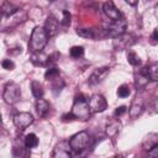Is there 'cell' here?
Instances as JSON below:
<instances>
[{
    "label": "cell",
    "mask_w": 158,
    "mask_h": 158,
    "mask_svg": "<svg viewBox=\"0 0 158 158\" xmlns=\"http://www.w3.org/2000/svg\"><path fill=\"white\" fill-rule=\"evenodd\" d=\"M48 36L44 31L43 27L41 26H36L32 30L31 37H30V42H28V51L31 53H36V52H42L48 42Z\"/></svg>",
    "instance_id": "obj_1"
},
{
    "label": "cell",
    "mask_w": 158,
    "mask_h": 158,
    "mask_svg": "<svg viewBox=\"0 0 158 158\" xmlns=\"http://www.w3.org/2000/svg\"><path fill=\"white\" fill-rule=\"evenodd\" d=\"M70 112L74 116V118H78V120H81V121H86V120L90 118L91 112L89 110L88 101H86V99L84 98L83 94H79V95L75 96Z\"/></svg>",
    "instance_id": "obj_2"
},
{
    "label": "cell",
    "mask_w": 158,
    "mask_h": 158,
    "mask_svg": "<svg viewBox=\"0 0 158 158\" xmlns=\"http://www.w3.org/2000/svg\"><path fill=\"white\" fill-rule=\"evenodd\" d=\"M90 139H91L90 138V135L86 131H80V132L73 135L68 142H69L73 152L80 153V152H83L84 149H86L89 147Z\"/></svg>",
    "instance_id": "obj_3"
},
{
    "label": "cell",
    "mask_w": 158,
    "mask_h": 158,
    "mask_svg": "<svg viewBox=\"0 0 158 158\" xmlns=\"http://www.w3.org/2000/svg\"><path fill=\"white\" fill-rule=\"evenodd\" d=\"M2 99L7 105H15L21 99V88L15 81H9L4 86Z\"/></svg>",
    "instance_id": "obj_4"
},
{
    "label": "cell",
    "mask_w": 158,
    "mask_h": 158,
    "mask_svg": "<svg viewBox=\"0 0 158 158\" xmlns=\"http://www.w3.org/2000/svg\"><path fill=\"white\" fill-rule=\"evenodd\" d=\"M126 27H127V23L126 21L121 17L118 20H115L112 21L105 30V33L106 36L111 37V38H116V37H120L121 35H123L126 32Z\"/></svg>",
    "instance_id": "obj_5"
},
{
    "label": "cell",
    "mask_w": 158,
    "mask_h": 158,
    "mask_svg": "<svg viewBox=\"0 0 158 158\" xmlns=\"http://www.w3.org/2000/svg\"><path fill=\"white\" fill-rule=\"evenodd\" d=\"M88 106H89V110L91 114H98V112H102L106 110L107 101L101 94H94L89 99Z\"/></svg>",
    "instance_id": "obj_6"
},
{
    "label": "cell",
    "mask_w": 158,
    "mask_h": 158,
    "mask_svg": "<svg viewBox=\"0 0 158 158\" xmlns=\"http://www.w3.org/2000/svg\"><path fill=\"white\" fill-rule=\"evenodd\" d=\"M33 122V116L30 112L22 111V112H17L14 116V125L19 128V130H25L27 128L31 123Z\"/></svg>",
    "instance_id": "obj_7"
},
{
    "label": "cell",
    "mask_w": 158,
    "mask_h": 158,
    "mask_svg": "<svg viewBox=\"0 0 158 158\" xmlns=\"http://www.w3.org/2000/svg\"><path fill=\"white\" fill-rule=\"evenodd\" d=\"M72 147L68 141H60L53 149L52 157L53 158H70L72 156Z\"/></svg>",
    "instance_id": "obj_8"
},
{
    "label": "cell",
    "mask_w": 158,
    "mask_h": 158,
    "mask_svg": "<svg viewBox=\"0 0 158 158\" xmlns=\"http://www.w3.org/2000/svg\"><path fill=\"white\" fill-rule=\"evenodd\" d=\"M59 25H60L59 21H58L53 15H49V16L47 17L46 22H44V26H43V28H44L47 36H48V37L56 36V35L58 33V31H59Z\"/></svg>",
    "instance_id": "obj_9"
},
{
    "label": "cell",
    "mask_w": 158,
    "mask_h": 158,
    "mask_svg": "<svg viewBox=\"0 0 158 158\" xmlns=\"http://www.w3.org/2000/svg\"><path fill=\"white\" fill-rule=\"evenodd\" d=\"M102 11H104V14H105L111 21L118 20V19L122 17L120 10L116 7V5L114 4V1H111V0L106 1V2L102 5Z\"/></svg>",
    "instance_id": "obj_10"
},
{
    "label": "cell",
    "mask_w": 158,
    "mask_h": 158,
    "mask_svg": "<svg viewBox=\"0 0 158 158\" xmlns=\"http://www.w3.org/2000/svg\"><path fill=\"white\" fill-rule=\"evenodd\" d=\"M109 73H110V68H107V67H101V68L95 69L89 77V84L95 85V84L104 81V79L109 75Z\"/></svg>",
    "instance_id": "obj_11"
},
{
    "label": "cell",
    "mask_w": 158,
    "mask_h": 158,
    "mask_svg": "<svg viewBox=\"0 0 158 158\" xmlns=\"http://www.w3.org/2000/svg\"><path fill=\"white\" fill-rule=\"evenodd\" d=\"M133 36L132 35H121L120 37H116L115 41H114V46L118 49H125V48H128L130 46H132L135 43V41L132 40Z\"/></svg>",
    "instance_id": "obj_12"
},
{
    "label": "cell",
    "mask_w": 158,
    "mask_h": 158,
    "mask_svg": "<svg viewBox=\"0 0 158 158\" xmlns=\"http://www.w3.org/2000/svg\"><path fill=\"white\" fill-rule=\"evenodd\" d=\"M121 127H122L121 122H120L118 120L114 118V120H111L110 122H107V125H106V127H105V133H106L107 137L115 138V137L120 133Z\"/></svg>",
    "instance_id": "obj_13"
},
{
    "label": "cell",
    "mask_w": 158,
    "mask_h": 158,
    "mask_svg": "<svg viewBox=\"0 0 158 158\" xmlns=\"http://www.w3.org/2000/svg\"><path fill=\"white\" fill-rule=\"evenodd\" d=\"M17 11H19V5H16L12 0H5L0 9V12L2 14V16H7V17L12 16Z\"/></svg>",
    "instance_id": "obj_14"
},
{
    "label": "cell",
    "mask_w": 158,
    "mask_h": 158,
    "mask_svg": "<svg viewBox=\"0 0 158 158\" xmlns=\"http://www.w3.org/2000/svg\"><path fill=\"white\" fill-rule=\"evenodd\" d=\"M49 104L44 100V99H37V101H36V111H37V114H38V116L40 117H46L47 115H48V112H49Z\"/></svg>",
    "instance_id": "obj_15"
},
{
    "label": "cell",
    "mask_w": 158,
    "mask_h": 158,
    "mask_svg": "<svg viewBox=\"0 0 158 158\" xmlns=\"http://www.w3.org/2000/svg\"><path fill=\"white\" fill-rule=\"evenodd\" d=\"M156 146H158V136L156 133H149L143 141V149L146 152H148L149 149H152Z\"/></svg>",
    "instance_id": "obj_16"
},
{
    "label": "cell",
    "mask_w": 158,
    "mask_h": 158,
    "mask_svg": "<svg viewBox=\"0 0 158 158\" xmlns=\"http://www.w3.org/2000/svg\"><path fill=\"white\" fill-rule=\"evenodd\" d=\"M144 70H146V74L149 80H152V81L158 80V64L157 63H151L149 65H146Z\"/></svg>",
    "instance_id": "obj_17"
},
{
    "label": "cell",
    "mask_w": 158,
    "mask_h": 158,
    "mask_svg": "<svg viewBox=\"0 0 158 158\" xmlns=\"http://www.w3.org/2000/svg\"><path fill=\"white\" fill-rule=\"evenodd\" d=\"M31 93H32V95H33L36 99H41V98H43L44 91H43V86H42V84H41L40 81H37V80L31 81Z\"/></svg>",
    "instance_id": "obj_18"
},
{
    "label": "cell",
    "mask_w": 158,
    "mask_h": 158,
    "mask_svg": "<svg viewBox=\"0 0 158 158\" xmlns=\"http://www.w3.org/2000/svg\"><path fill=\"white\" fill-rule=\"evenodd\" d=\"M31 62L36 65H47V56H44L42 52H36L31 54Z\"/></svg>",
    "instance_id": "obj_19"
},
{
    "label": "cell",
    "mask_w": 158,
    "mask_h": 158,
    "mask_svg": "<svg viewBox=\"0 0 158 158\" xmlns=\"http://www.w3.org/2000/svg\"><path fill=\"white\" fill-rule=\"evenodd\" d=\"M23 144L27 149H31V148H35L38 146V138L35 133H28L25 136V139H23Z\"/></svg>",
    "instance_id": "obj_20"
},
{
    "label": "cell",
    "mask_w": 158,
    "mask_h": 158,
    "mask_svg": "<svg viewBox=\"0 0 158 158\" xmlns=\"http://www.w3.org/2000/svg\"><path fill=\"white\" fill-rule=\"evenodd\" d=\"M148 77L146 75V74H143L141 70H139V73L138 74H136L135 75V85H136V88H143V86H146L147 84H148Z\"/></svg>",
    "instance_id": "obj_21"
},
{
    "label": "cell",
    "mask_w": 158,
    "mask_h": 158,
    "mask_svg": "<svg viewBox=\"0 0 158 158\" xmlns=\"http://www.w3.org/2000/svg\"><path fill=\"white\" fill-rule=\"evenodd\" d=\"M128 112H130V116H131L132 118H136V117H138V116L143 112V105H142V104H138V102H133V104L131 105Z\"/></svg>",
    "instance_id": "obj_22"
},
{
    "label": "cell",
    "mask_w": 158,
    "mask_h": 158,
    "mask_svg": "<svg viewBox=\"0 0 158 158\" xmlns=\"http://www.w3.org/2000/svg\"><path fill=\"white\" fill-rule=\"evenodd\" d=\"M77 35L84 38H90V40L96 38V35L93 28H77Z\"/></svg>",
    "instance_id": "obj_23"
},
{
    "label": "cell",
    "mask_w": 158,
    "mask_h": 158,
    "mask_svg": "<svg viewBox=\"0 0 158 158\" xmlns=\"http://www.w3.org/2000/svg\"><path fill=\"white\" fill-rule=\"evenodd\" d=\"M127 60H128V63H130L131 65H133V67H137V65L141 64V58H139L138 54H137L136 52H133V51H128V52H127Z\"/></svg>",
    "instance_id": "obj_24"
},
{
    "label": "cell",
    "mask_w": 158,
    "mask_h": 158,
    "mask_svg": "<svg viewBox=\"0 0 158 158\" xmlns=\"http://www.w3.org/2000/svg\"><path fill=\"white\" fill-rule=\"evenodd\" d=\"M69 54L72 58H81L84 56V48L81 46H73L70 49H69Z\"/></svg>",
    "instance_id": "obj_25"
},
{
    "label": "cell",
    "mask_w": 158,
    "mask_h": 158,
    "mask_svg": "<svg viewBox=\"0 0 158 158\" xmlns=\"http://www.w3.org/2000/svg\"><path fill=\"white\" fill-rule=\"evenodd\" d=\"M58 77H59V69L56 67H49L44 73V78L47 80H54Z\"/></svg>",
    "instance_id": "obj_26"
},
{
    "label": "cell",
    "mask_w": 158,
    "mask_h": 158,
    "mask_svg": "<svg viewBox=\"0 0 158 158\" xmlns=\"http://www.w3.org/2000/svg\"><path fill=\"white\" fill-rule=\"evenodd\" d=\"M130 94H131V89H130V86H128L127 84H122V85L118 86V89H117V96H118V98L125 99V98H127Z\"/></svg>",
    "instance_id": "obj_27"
},
{
    "label": "cell",
    "mask_w": 158,
    "mask_h": 158,
    "mask_svg": "<svg viewBox=\"0 0 158 158\" xmlns=\"http://www.w3.org/2000/svg\"><path fill=\"white\" fill-rule=\"evenodd\" d=\"M70 19H72V15L68 10H63L62 11V19L59 20V23L63 25V26H68L70 23Z\"/></svg>",
    "instance_id": "obj_28"
},
{
    "label": "cell",
    "mask_w": 158,
    "mask_h": 158,
    "mask_svg": "<svg viewBox=\"0 0 158 158\" xmlns=\"http://www.w3.org/2000/svg\"><path fill=\"white\" fill-rule=\"evenodd\" d=\"M52 81H53V84H52V90H53L54 93L60 91V90L63 89V86H64V81H63L62 79H59V77L56 78V79L52 80Z\"/></svg>",
    "instance_id": "obj_29"
},
{
    "label": "cell",
    "mask_w": 158,
    "mask_h": 158,
    "mask_svg": "<svg viewBox=\"0 0 158 158\" xmlns=\"http://www.w3.org/2000/svg\"><path fill=\"white\" fill-rule=\"evenodd\" d=\"M1 67H2L4 69H6V70H12V69L15 68V63H14L11 59H4V60L1 62Z\"/></svg>",
    "instance_id": "obj_30"
},
{
    "label": "cell",
    "mask_w": 158,
    "mask_h": 158,
    "mask_svg": "<svg viewBox=\"0 0 158 158\" xmlns=\"http://www.w3.org/2000/svg\"><path fill=\"white\" fill-rule=\"evenodd\" d=\"M127 111V107L126 106H118V107H116V110H115V116H121V115H123L125 112Z\"/></svg>",
    "instance_id": "obj_31"
},
{
    "label": "cell",
    "mask_w": 158,
    "mask_h": 158,
    "mask_svg": "<svg viewBox=\"0 0 158 158\" xmlns=\"http://www.w3.org/2000/svg\"><path fill=\"white\" fill-rule=\"evenodd\" d=\"M63 121H72V120H74V116L72 115V112L70 114H65V115H63Z\"/></svg>",
    "instance_id": "obj_32"
},
{
    "label": "cell",
    "mask_w": 158,
    "mask_h": 158,
    "mask_svg": "<svg viewBox=\"0 0 158 158\" xmlns=\"http://www.w3.org/2000/svg\"><path fill=\"white\" fill-rule=\"evenodd\" d=\"M157 36H158V30L154 28V31H153V33H152V40H153V42H157Z\"/></svg>",
    "instance_id": "obj_33"
},
{
    "label": "cell",
    "mask_w": 158,
    "mask_h": 158,
    "mask_svg": "<svg viewBox=\"0 0 158 158\" xmlns=\"http://www.w3.org/2000/svg\"><path fill=\"white\" fill-rule=\"evenodd\" d=\"M128 5H131V6H136L137 4H138V0H125Z\"/></svg>",
    "instance_id": "obj_34"
},
{
    "label": "cell",
    "mask_w": 158,
    "mask_h": 158,
    "mask_svg": "<svg viewBox=\"0 0 158 158\" xmlns=\"http://www.w3.org/2000/svg\"><path fill=\"white\" fill-rule=\"evenodd\" d=\"M0 126H2V117H1V114H0Z\"/></svg>",
    "instance_id": "obj_35"
},
{
    "label": "cell",
    "mask_w": 158,
    "mask_h": 158,
    "mask_svg": "<svg viewBox=\"0 0 158 158\" xmlns=\"http://www.w3.org/2000/svg\"><path fill=\"white\" fill-rule=\"evenodd\" d=\"M1 19H2V14L0 12V22H1Z\"/></svg>",
    "instance_id": "obj_36"
},
{
    "label": "cell",
    "mask_w": 158,
    "mask_h": 158,
    "mask_svg": "<svg viewBox=\"0 0 158 158\" xmlns=\"http://www.w3.org/2000/svg\"><path fill=\"white\" fill-rule=\"evenodd\" d=\"M49 1H52V0H49Z\"/></svg>",
    "instance_id": "obj_37"
}]
</instances>
